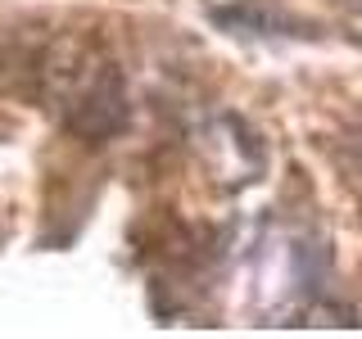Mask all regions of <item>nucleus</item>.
I'll return each instance as SVG.
<instances>
[{
    "label": "nucleus",
    "instance_id": "nucleus-1",
    "mask_svg": "<svg viewBox=\"0 0 362 339\" xmlns=\"http://www.w3.org/2000/svg\"><path fill=\"white\" fill-rule=\"evenodd\" d=\"M213 23L235 37H317L308 23L281 14L272 5H258V0H240V5H226V9H213Z\"/></svg>",
    "mask_w": 362,
    "mask_h": 339
},
{
    "label": "nucleus",
    "instance_id": "nucleus-2",
    "mask_svg": "<svg viewBox=\"0 0 362 339\" xmlns=\"http://www.w3.org/2000/svg\"><path fill=\"white\" fill-rule=\"evenodd\" d=\"M122 118H127V109H122V82L113 73H105L95 86L86 90V105L77 109V131L105 141V136H113L122 127Z\"/></svg>",
    "mask_w": 362,
    "mask_h": 339
}]
</instances>
